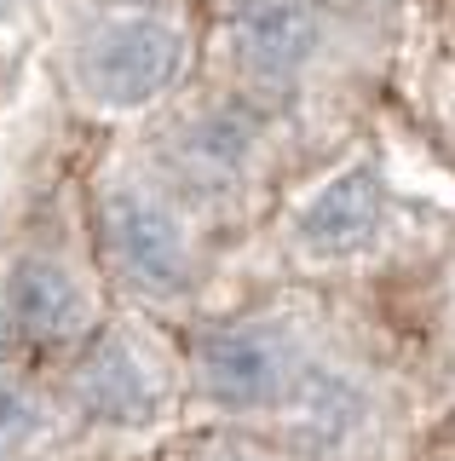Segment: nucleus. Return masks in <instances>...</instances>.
<instances>
[{"mask_svg":"<svg viewBox=\"0 0 455 461\" xmlns=\"http://www.w3.org/2000/svg\"><path fill=\"white\" fill-rule=\"evenodd\" d=\"M0 12H6V0H0Z\"/></svg>","mask_w":455,"mask_h":461,"instance_id":"nucleus-12","label":"nucleus"},{"mask_svg":"<svg viewBox=\"0 0 455 461\" xmlns=\"http://www.w3.org/2000/svg\"><path fill=\"white\" fill-rule=\"evenodd\" d=\"M76 393L81 403L98 415V421H121V427H133V421H150L156 415V375L150 364L133 352L127 340H98L87 357H81V369H76Z\"/></svg>","mask_w":455,"mask_h":461,"instance_id":"nucleus-6","label":"nucleus"},{"mask_svg":"<svg viewBox=\"0 0 455 461\" xmlns=\"http://www.w3.org/2000/svg\"><path fill=\"white\" fill-rule=\"evenodd\" d=\"M248 144H254V133L243 115H208V122H196L184 133L179 162L196 185H231L248 162Z\"/></svg>","mask_w":455,"mask_h":461,"instance_id":"nucleus-8","label":"nucleus"},{"mask_svg":"<svg viewBox=\"0 0 455 461\" xmlns=\"http://www.w3.org/2000/svg\"><path fill=\"white\" fill-rule=\"evenodd\" d=\"M358 421V393H352L340 375H311L300 386V410H294V427L311 450H335L340 438Z\"/></svg>","mask_w":455,"mask_h":461,"instance_id":"nucleus-9","label":"nucleus"},{"mask_svg":"<svg viewBox=\"0 0 455 461\" xmlns=\"http://www.w3.org/2000/svg\"><path fill=\"white\" fill-rule=\"evenodd\" d=\"M6 317L18 335H30L40 346L76 340L87 329V300H81L76 277L58 266V259H18L6 277Z\"/></svg>","mask_w":455,"mask_h":461,"instance_id":"nucleus-4","label":"nucleus"},{"mask_svg":"<svg viewBox=\"0 0 455 461\" xmlns=\"http://www.w3.org/2000/svg\"><path fill=\"white\" fill-rule=\"evenodd\" d=\"M317 47L311 0H243L236 6V52L260 76H289Z\"/></svg>","mask_w":455,"mask_h":461,"instance_id":"nucleus-7","label":"nucleus"},{"mask_svg":"<svg viewBox=\"0 0 455 461\" xmlns=\"http://www.w3.org/2000/svg\"><path fill=\"white\" fill-rule=\"evenodd\" d=\"M196 364H202L208 398L231 403V410H260V403H277L289 393L294 340L277 323H231L202 340Z\"/></svg>","mask_w":455,"mask_h":461,"instance_id":"nucleus-2","label":"nucleus"},{"mask_svg":"<svg viewBox=\"0 0 455 461\" xmlns=\"http://www.w3.org/2000/svg\"><path fill=\"white\" fill-rule=\"evenodd\" d=\"M104 242L121 277L145 294H179L191 283V249L179 220L145 191H116L104 202Z\"/></svg>","mask_w":455,"mask_h":461,"instance_id":"nucleus-1","label":"nucleus"},{"mask_svg":"<svg viewBox=\"0 0 455 461\" xmlns=\"http://www.w3.org/2000/svg\"><path fill=\"white\" fill-rule=\"evenodd\" d=\"M179 58H184L179 29H167L156 18H121L93 35L87 86L104 104H145L179 76Z\"/></svg>","mask_w":455,"mask_h":461,"instance_id":"nucleus-3","label":"nucleus"},{"mask_svg":"<svg viewBox=\"0 0 455 461\" xmlns=\"http://www.w3.org/2000/svg\"><path fill=\"white\" fill-rule=\"evenodd\" d=\"M380 208H387V191L369 167L358 173H340L335 185H323L311 196V208L300 213V242L323 259H340V254H358L375 242L380 230Z\"/></svg>","mask_w":455,"mask_h":461,"instance_id":"nucleus-5","label":"nucleus"},{"mask_svg":"<svg viewBox=\"0 0 455 461\" xmlns=\"http://www.w3.org/2000/svg\"><path fill=\"white\" fill-rule=\"evenodd\" d=\"M35 432H40V403H35V393L0 381V450H6V444L35 438Z\"/></svg>","mask_w":455,"mask_h":461,"instance_id":"nucleus-10","label":"nucleus"},{"mask_svg":"<svg viewBox=\"0 0 455 461\" xmlns=\"http://www.w3.org/2000/svg\"><path fill=\"white\" fill-rule=\"evenodd\" d=\"M213 461H254V456H236V450H231V456H213Z\"/></svg>","mask_w":455,"mask_h":461,"instance_id":"nucleus-11","label":"nucleus"}]
</instances>
